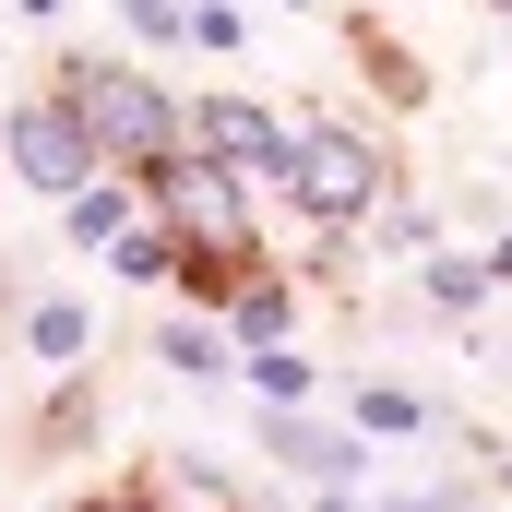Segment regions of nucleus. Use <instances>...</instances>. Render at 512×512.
Returning a JSON list of instances; mask_svg holds the SVG:
<instances>
[{"label": "nucleus", "mask_w": 512, "mask_h": 512, "mask_svg": "<svg viewBox=\"0 0 512 512\" xmlns=\"http://www.w3.org/2000/svg\"><path fill=\"white\" fill-rule=\"evenodd\" d=\"M239 334H262V346L286 334V286H239Z\"/></svg>", "instance_id": "nucleus-14"}, {"label": "nucleus", "mask_w": 512, "mask_h": 512, "mask_svg": "<svg viewBox=\"0 0 512 512\" xmlns=\"http://www.w3.org/2000/svg\"><path fill=\"white\" fill-rule=\"evenodd\" d=\"M131 24H143V36H191V0H120Z\"/></svg>", "instance_id": "nucleus-15"}, {"label": "nucleus", "mask_w": 512, "mask_h": 512, "mask_svg": "<svg viewBox=\"0 0 512 512\" xmlns=\"http://www.w3.org/2000/svg\"><path fill=\"white\" fill-rule=\"evenodd\" d=\"M12 12H60V0H12Z\"/></svg>", "instance_id": "nucleus-18"}, {"label": "nucleus", "mask_w": 512, "mask_h": 512, "mask_svg": "<svg viewBox=\"0 0 512 512\" xmlns=\"http://www.w3.org/2000/svg\"><path fill=\"white\" fill-rule=\"evenodd\" d=\"M96 143H84V120L60 108V96H36V108H12V179L24 191H48V203H84L96 191Z\"/></svg>", "instance_id": "nucleus-4"}, {"label": "nucleus", "mask_w": 512, "mask_h": 512, "mask_svg": "<svg viewBox=\"0 0 512 512\" xmlns=\"http://www.w3.org/2000/svg\"><path fill=\"white\" fill-rule=\"evenodd\" d=\"M286 203L322 215V227H358L382 203V143H358V131H334V120H298V143H286Z\"/></svg>", "instance_id": "nucleus-3"}, {"label": "nucleus", "mask_w": 512, "mask_h": 512, "mask_svg": "<svg viewBox=\"0 0 512 512\" xmlns=\"http://www.w3.org/2000/svg\"><path fill=\"white\" fill-rule=\"evenodd\" d=\"M489 286H512V239H501V251H489Z\"/></svg>", "instance_id": "nucleus-16"}, {"label": "nucleus", "mask_w": 512, "mask_h": 512, "mask_svg": "<svg viewBox=\"0 0 512 512\" xmlns=\"http://www.w3.org/2000/svg\"><path fill=\"white\" fill-rule=\"evenodd\" d=\"M108 262H120L131 286H167V274H191V251H179L167 227H131V239H120V251H108Z\"/></svg>", "instance_id": "nucleus-8"}, {"label": "nucleus", "mask_w": 512, "mask_h": 512, "mask_svg": "<svg viewBox=\"0 0 512 512\" xmlns=\"http://www.w3.org/2000/svg\"><path fill=\"white\" fill-rule=\"evenodd\" d=\"M143 191H155V227L191 251V274L203 262H262L251 251V179H227L215 155H167Z\"/></svg>", "instance_id": "nucleus-2"}, {"label": "nucleus", "mask_w": 512, "mask_h": 512, "mask_svg": "<svg viewBox=\"0 0 512 512\" xmlns=\"http://www.w3.org/2000/svg\"><path fill=\"white\" fill-rule=\"evenodd\" d=\"M286 143H298V120H274L251 96H203V108H191V155H215L227 179H251V167L286 179Z\"/></svg>", "instance_id": "nucleus-5"}, {"label": "nucleus", "mask_w": 512, "mask_h": 512, "mask_svg": "<svg viewBox=\"0 0 512 512\" xmlns=\"http://www.w3.org/2000/svg\"><path fill=\"white\" fill-rule=\"evenodd\" d=\"M358 429H393V441H405V429H429V417H417V393L370 382V393H358Z\"/></svg>", "instance_id": "nucleus-12"}, {"label": "nucleus", "mask_w": 512, "mask_h": 512, "mask_svg": "<svg viewBox=\"0 0 512 512\" xmlns=\"http://www.w3.org/2000/svg\"><path fill=\"white\" fill-rule=\"evenodd\" d=\"M429 298H441V310H477V298H489V262H429Z\"/></svg>", "instance_id": "nucleus-13"}, {"label": "nucleus", "mask_w": 512, "mask_h": 512, "mask_svg": "<svg viewBox=\"0 0 512 512\" xmlns=\"http://www.w3.org/2000/svg\"><path fill=\"white\" fill-rule=\"evenodd\" d=\"M501 12H512V0H501Z\"/></svg>", "instance_id": "nucleus-19"}, {"label": "nucleus", "mask_w": 512, "mask_h": 512, "mask_svg": "<svg viewBox=\"0 0 512 512\" xmlns=\"http://www.w3.org/2000/svg\"><path fill=\"white\" fill-rule=\"evenodd\" d=\"M96 512H143V501H131V489H120V501H96Z\"/></svg>", "instance_id": "nucleus-17"}, {"label": "nucleus", "mask_w": 512, "mask_h": 512, "mask_svg": "<svg viewBox=\"0 0 512 512\" xmlns=\"http://www.w3.org/2000/svg\"><path fill=\"white\" fill-rule=\"evenodd\" d=\"M60 108L84 120V143H96L108 167H143V179H155V167L179 155V131H191L167 108V84H143L120 60H72V72H60Z\"/></svg>", "instance_id": "nucleus-1"}, {"label": "nucleus", "mask_w": 512, "mask_h": 512, "mask_svg": "<svg viewBox=\"0 0 512 512\" xmlns=\"http://www.w3.org/2000/svg\"><path fill=\"white\" fill-rule=\"evenodd\" d=\"M72 239H108V251H120L131 239V191H84V203H72Z\"/></svg>", "instance_id": "nucleus-11"}, {"label": "nucleus", "mask_w": 512, "mask_h": 512, "mask_svg": "<svg viewBox=\"0 0 512 512\" xmlns=\"http://www.w3.org/2000/svg\"><path fill=\"white\" fill-rule=\"evenodd\" d=\"M155 358H167L179 382H215V370H227V346H215L203 322H167V334H155Z\"/></svg>", "instance_id": "nucleus-9"}, {"label": "nucleus", "mask_w": 512, "mask_h": 512, "mask_svg": "<svg viewBox=\"0 0 512 512\" xmlns=\"http://www.w3.org/2000/svg\"><path fill=\"white\" fill-rule=\"evenodd\" d=\"M24 346H36L48 370H72V358H84V310H72V298H36V310H24Z\"/></svg>", "instance_id": "nucleus-7"}, {"label": "nucleus", "mask_w": 512, "mask_h": 512, "mask_svg": "<svg viewBox=\"0 0 512 512\" xmlns=\"http://www.w3.org/2000/svg\"><path fill=\"white\" fill-rule=\"evenodd\" d=\"M274 453H286L298 477H322V489H346V477L370 465V453H358V429H346V441H334V429H274Z\"/></svg>", "instance_id": "nucleus-6"}, {"label": "nucleus", "mask_w": 512, "mask_h": 512, "mask_svg": "<svg viewBox=\"0 0 512 512\" xmlns=\"http://www.w3.org/2000/svg\"><path fill=\"white\" fill-rule=\"evenodd\" d=\"M251 393H262V405H310V358H298V346H262V358H251Z\"/></svg>", "instance_id": "nucleus-10"}]
</instances>
